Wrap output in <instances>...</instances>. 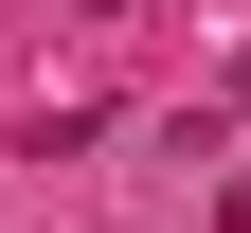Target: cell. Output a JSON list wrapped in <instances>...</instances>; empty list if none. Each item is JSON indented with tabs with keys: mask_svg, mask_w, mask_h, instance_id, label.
<instances>
[{
	"mask_svg": "<svg viewBox=\"0 0 251 233\" xmlns=\"http://www.w3.org/2000/svg\"><path fill=\"white\" fill-rule=\"evenodd\" d=\"M233 90H251V72H233Z\"/></svg>",
	"mask_w": 251,
	"mask_h": 233,
	"instance_id": "obj_1",
	"label": "cell"
}]
</instances>
